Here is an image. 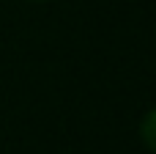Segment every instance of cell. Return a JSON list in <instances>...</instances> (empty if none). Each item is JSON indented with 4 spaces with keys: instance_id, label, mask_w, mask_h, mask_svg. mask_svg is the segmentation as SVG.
I'll return each instance as SVG.
<instances>
[{
    "instance_id": "6da1fadb",
    "label": "cell",
    "mask_w": 156,
    "mask_h": 154,
    "mask_svg": "<svg viewBox=\"0 0 156 154\" xmlns=\"http://www.w3.org/2000/svg\"><path fill=\"white\" fill-rule=\"evenodd\" d=\"M140 138H143L145 149L156 154V107H151L143 116V121H140Z\"/></svg>"
}]
</instances>
